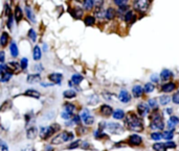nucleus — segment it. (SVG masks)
<instances>
[{
  "label": "nucleus",
  "mask_w": 179,
  "mask_h": 151,
  "mask_svg": "<svg viewBox=\"0 0 179 151\" xmlns=\"http://www.w3.org/2000/svg\"><path fill=\"white\" fill-rule=\"evenodd\" d=\"M148 103H149V106L152 108H155L157 106V101L155 99H150Z\"/></svg>",
  "instance_id": "obj_45"
},
{
  "label": "nucleus",
  "mask_w": 179,
  "mask_h": 151,
  "mask_svg": "<svg viewBox=\"0 0 179 151\" xmlns=\"http://www.w3.org/2000/svg\"><path fill=\"white\" fill-rule=\"evenodd\" d=\"M63 96L65 98H73L77 96V93L73 91V90H66V91H64V93H63Z\"/></svg>",
  "instance_id": "obj_32"
},
{
  "label": "nucleus",
  "mask_w": 179,
  "mask_h": 151,
  "mask_svg": "<svg viewBox=\"0 0 179 151\" xmlns=\"http://www.w3.org/2000/svg\"><path fill=\"white\" fill-rule=\"evenodd\" d=\"M93 6H94V1H92V0H86V1H84V7L86 10H91Z\"/></svg>",
  "instance_id": "obj_36"
},
{
  "label": "nucleus",
  "mask_w": 179,
  "mask_h": 151,
  "mask_svg": "<svg viewBox=\"0 0 179 151\" xmlns=\"http://www.w3.org/2000/svg\"><path fill=\"white\" fill-rule=\"evenodd\" d=\"M23 17V13L22 10H21L20 6H16L15 9V20L17 21V22H19V21H21V19H22Z\"/></svg>",
  "instance_id": "obj_24"
},
{
  "label": "nucleus",
  "mask_w": 179,
  "mask_h": 151,
  "mask_svg": "<svg viewBox=\"0 0 179 151\" xmlns=\"http://www.w3.org/2000/svg\"><path fill=\"white\" fill-rule=\"evenodd\" d=\"M167 112H168V114H172L171 112H172V108H169V110H167Z\"/></svg>",
  "instance_id": "obj_59"
},
{
  "label": "nucleus",
  "mask_w": 179,
  "mask_h": 151,
  "mask_svg": "<svg viewBox=\"0 0 179 151\" xmlns=\"http://www.w3.org/2000/svg\"><path fill=\"white\" fill-rule=\"evenodd\" d=\"M87 102H88V104H90V105H96L97 104V102H99V97H97L96 95H91V96L88 97Z\"/></svg>",
  "instance_id": "obj_28"
},
{
  "label": "nucleus",
  "mask_w": 179,
  "mask_h": 151,
  "mask_svg": "<svg viewBox=\"0 0 179 151\" xmlns=\"http://www.w3.org/2000/svg\"><path fill=\"white\" fill-rule=\"evenodd\" d=\"M25 14H26V16H27L28 19L31 20V22H34V23L36 22V17H35V15H34V13L31 12V10L30 9V7H26L25 9Z\"/></svg>",
  "instance_id": "obj_26"
},
{
  "label": "nucleus",
  "mask_w": 179,
  "mask_h": 151,
  "mask_svg": "<svg viewBox=\"0 0 179 151\" xmlns=\"http://www.w3.org/2000/svg\"><path fill=\"white\" fill-rule=\"evenodd\" d=\"M10 54H12L13 56H14V57L18 56V54H19V51H18V47H17V45H16L15 42H13V43L10 44Z\"/></svg>",
  "instance_id": "obj_22"
},
{
  "label": "nucleus",
  "mask_w": 179,
  "mask_h": 151,
  "mask_svg": "<svg viewBox=\"0 0 179 151\" xmlns=\"http://www.w3.org/2000/svg\"><path fill=\"white\" fill-rule=\"evenodd\" d=\"M133 12H131V10H129L127 12V14L125 15V21L126 22H130V21H132V18H133Z\"/></svg>",
  "instance_id": "obj_41"
},
{
  "label": "nucleus",
  "mask_w": 179,
  "mask_h": 151,
  "mask_svg": "<svg viewBox=\"0 0 179 151\" xmlns=\"http://www.w3.org/2000/svg\"><path fill=\"white\" fill-rule=\"evenodd\" d=\"M118 99H120V101H122L123 103H128L131 100V96L128 93L127 90H122L120 95H118Z\"/></svg>",
  "instance_id": "obj_8"
},
{
  "label": "nucleus",
  "mask_w": 179,
  "mask_h": 151,
  "mask_svg": "<svg viewBox=\"0 0 179 151\" xmlns=\"http://www.w3.org/2000/svg\"><path fill=\"white\" fill-rule=\"evenodd\" d=\"M107 129L112 134H122L124 132V127L118 123H109L107 124Z\"/></svg>",
  "instance_id": "obj_6"
},
{
  "label": "nucleus",
  "mask_w": 179,
  "mask_h": 151,
  "mask_svg": "<svg viewBox=\"0 0 179 151\" xmlns=\"http://www.w3.org/2000/svg\"><path fill=\"white\" fill-rule=\"evenodd\" d=\"M24 95L25 96H28V97L36 98V99H39L40 96H41L40 93H39L38 91H36V90H34V89H30V90H27V91H25Z\"/></svg>",
  "instance_id": "obj_14"
},
{
  "label": "nucleus",
  "mask_w": 179,
  "mask_h": 151,
  "mask_svg": "<svg viewBox=\"0 0 179 151\" xmlns=\"http://www.w3.org/2000/svg\"><path fill=\"white\" fill-rule=\"evenodd\" d=\"M72 121L75 124H79L80 123V117H79V116H75V117L72 119Z\"/></svg>",
  "instance_id": "obj_54"
},
{
  "label": "nucleus",
  "mask_w": 179,
  "mask_h": 151,
  "mask_svg": "<svg viewBox=\"0 0 179 151\" xmlns=\"http://www.w3.org/2000/svg\"><path fill=\"white\" fill-rule=\"evenodd\" d=\"M125 124L130 130H134V131H137V132L144 130L143 120L132 112L127 114L126 119H125Z\"/></svg>",
  "instance_id": "obj_1"
},
{
  "label": "nucleus",
  "mask_w": 179,
  "mask_h": 151,
  "mask_svg": "<svg viewBox=\"0 0 179 151\" xmlns=\"http://www.w3.org/2000/svg\"><path fill=\"white\" fill-rule=\"evenodd\" d=\"M150 120H151V123H150V128L151 129H159V130L160 129H164L165 127L164 121H162L161 115H160L157 110H155L153 113H151Z\"/></svg>",
  "instance_id": "obj_2"
},
{
  "label": "nucleus",
  "mask_w": 179,
  "mask_h": 151,
  "mask_svg": "<svg viewBox=\"0 0 179 151\" xmlns=\"http://www.w3.org/2000/svg\"><path fill=\"white\" fill-rule=\"evenodd\" d=\"M176 88V84L174 83H165V86H162V92H165V93H170V92H172V91H174Z\"/></svg>",
  "instance_id": "obj_17"
},
{
  "label": "nucleus",
  "mask_w": 179,
  "mask_h": 151,
  "mask_svg": "<svg viewBox=\"0 0 179 151\" xmlns=\"http://www.w3.org/2000/svg\"><path fill=\"white\" fill-rule=\"evenodd\" d=\"M165 146H167V148H175L176 147V144L173 142H167L165 143Z\"/></svg>",
  "instance_id": "obj_52"
},
{
  "label": "nucleus",
  "mask_w": 179,
  "mask_h": 151,
  "mask_svg": "<svg viewBox=\"0 0 179 151\" xmlns=\"http://www.w3.org/2000/svg\"><path fill=\"white\" fill-rule=\"evenodd\" d=\"M153 149L155 151H167V146L162 143H155L153 145Z\"/></svg>",
  "instance_id": "obj_25"
},
{
  "label": "nucleus",
  "mask_w": 179,
  "mask_h": 151,
  "mask_svg": "<svg viewBox=\"0 0 179 151\" xmlns=\"http://www.w3.org/2000/svg\"><path fill=\"white\" fill-rule=\"evenodd\" d=\"M28 37H30L31 40L33 42H35L37 40V33H36V31L33 29V28H31V29L28 30Z\"/></svg>",
  "instance_id": "obj_38"
},
{
  "label": "nucleus",
  "mask_w": 179,
  "mask_h": 151,
  "mask_svg": "<svg viewBox=\"0 0 179 151\" xmlns=\"http://www.w3.org/2000/svg\"><path fill=\"white\" fill-rule=\"evenodd\" d=\"M0 144H1V151H9V146L3 141L0 142Z\"/></svg>",
  "instance_id": "obj_50"
},
{
  "label": "nucleus",
  "mask_w": 179,
  "mask_h": 151,
  "mask_svg": "<svg viewBox=\"0 0 179 151\" xmlns=\"http://www.w3.org/2000/svg\"><path fill=\"white\" fill-rule=\"evenodd\" d=\"M22 151H35V149L31 146H27V147H25L24 149H22Z\"/></svg>",
  "instance_id": "obj_55"
},
{
  "label": "nucleus",
  "mask_w": 179,
  "mask_h": 151,
  "mask_svg": "<svg viewBox=\"0 0 179 151\" xmlns=\"http://www.w3.org/2000/svg\"><path fill=\"white\" fill-rule=\"evenodd\" d=\"M144 91V89L143 88V87H140V86H134L133 89H132V93H133L134 97H136V98L140 97L141 95H143Z\"/></svg>",
  "instance_id": "obj_16"
},
{
  "label": "nucleus",
  "mask_w": 179,
  "mask_h": 151,
  "mask_svg": "<svg viewBox=\"0 0 179 151\" xmlns=\"http://www.w3.org/2000/svg\"><path fill=\"white\" fill-rule=\"evenodd\" d=\"M7 42H9V34H7V33H2L1 38H0V43H1V46L2 47L6 46Z\"/></svg>",
  "instance_id": "obj_27"
},
{
  "label": "nucleus",
  "mask_w": 179,
  "mask_h": 151,
  "mask_svg": "<svg viewBox=\"0 0 179 151\" xmlns=\"http://www.w3.org/2000/svg\"><path fill=\"white\" fill-rule=\"evenodd\" d=\"M7 26H9V28H12V26H13V16L12 15L9 16V20H7Z\"/></svg>",
  "instance_id": "obj_51"
},
{
  "label": "nucleus",
  "mask_w": 179,
  "mask_h": 151,
  "mask_svg": "<svg viewBox=\"0 0 179 151\" xmlns=\"http://www.w3.org/2000/svg\"><path fill=\"white\" fill-rule=\"evenodd\" d=\"M101 113L103 116H106V117H109V116L113 115V110L111 106H109L108 104H103L101 106Z\"/></svg>",
  "instance_id": "obj_11"
},
{
  "label": "nucleus",
  "mask_w": 179,
  "mask_h": 151,
  "mask_svg": "<svg viewBox=\"0 0 179 151\" xmlns=\"http://www.w3.org/2000/svg\"><path fill=\"white\" fill-rule=\"evenodd\" d=\"M10 67H12L13 69H14L15 71H16V70H18V65H17V64H16L15 62H10Z\"/></svg>",
  "instance_id": "obj_53"
},
{
  "label": "nucleus",
  "mask_w": 179,
  "mask_h": 151,
  "mask_svg": "<svg viewBox=\"0 0 179 151\" xmlns=\"http://www.w3.org/2000/svg\"><path fill=\"white\" fill-rule=\"evenodd\" d=\"M152 80L153 81H155V83H156V81H158V79H157V76L156 75H152Z\"/></svg>",
  "instance_id": "obj_58"
},
{
  "label": "nucleus",
  "mask_w": 179,
  "mask_h": 151,
  "mask_svg": "<svg viewBox=\"0 0 179 151\" xmlns=\"http://www.w3.org/2000/svg\"><path fill=\"white\" fill-rule=\"evenodd\" d=\"M81 117H82V120L84 122V121L86 120V119L89 117V110H84L83 113H82V116H81Z\"/></svg>",
  "instance_id": "obj_44"
},
{
  "label": "nucleus",
  "mask_w": 179,
  "mask_h": 151,
  "mask_svg": "<svg viewBox=\"0 0 179 151\" xmlns=\"http://www.w3.org/2000/svg\"><path fill=\"white\" fill-rule=\"evenodd\" d=\"M41 55H42V52H41V49L39 46H35L34 47V50H33V59L35 60H39L41 59Z\"/></svg>",
  "instance_id": "obj_19"
},
{
  "label": "nucleus",
  "mask_w": 179,
  "mask_h": 151,
  "mask_svg": "<svg viewBox=\"0 0 179 151\" xmlns=\"http://www.w3.org/2000/svg\"><path fill=\"white\" fill-rule=\"evenodd\" d=\"M83 129H85V128H83V127H79V128H78V132H79V134H83V132L86 131V130H83Z\"/></svg>",
  "instance_id": "obj_57"
},
{
  "label": "nucleus",
  "mask_w": 179,
  "mask_h": 151,
  "mask_svg": "<svg viewBox=\"0 0 179 151\" xmlns=\"http://www.w3.org/2000/svg\"><path fill=\"white\" fill-rule=\"evenodd\" d=\"M73 137V134L69 131H62L60 132L59 134H57L55 137H52L51 140V144L52 145H60L63 144V143L69 141Z\"/></svg>",
  "instance_id": "obj_3"
},
{
  "label": "nucleus",
  "mask_w": 179,
  "mask_h": 151,
  "mask_svg": "<svg viewBox=\"0 0 179 151\" xmlns=\"http://www.w3.org/2000/svg\"><path fill=\"white\" fill-rule=\"evenodd\" d=\"M9 71H10V69L5 73L1 74V81L2 83H6V81H9L10 79V77H12L13 74H12V72H9Z\"/></svg>",
  "instance_id": "obj_30"
},
{
  "label": "nucleus",
  "mask_w": 179,
  "mask_h": 151,
  "mask_svg": "<svg viewBox=\"0 0 179 151\" xmlns=\"http://www.w3.org/2000/svg\"><path fill=\"white\" fill-rule=\"evenodd\" d=\"M0 56H1V64H4V52H1Z\"/></svg>",
  "instance_id": "obj_56"
},
{
  "label": "nucleus",
  "mask_w": 179,
  "mask_h": 151,
  "mask_svg": "<svg viewBox=\"0 0 179 151\" xmlns=\"http://www.w3.org/2000/svg\"><path fill=\"white\" fill-rule=\"evenodd\" d=\"M80 141H75V142H73L72 144H70V146L68 147L69 149H75V148H78L79 147V145H80Z\"/></svg>",
  "instance_id": "obj_48"
},
{
  "label": "nucleus",
  "mask_w": 179,
  "mask_h": 151,
  "mask_svg": "<svg viewBox=\"0 0 179 151\" xmlns=\"http://www.w3.org/2000/svg\"><path fill=\"white\" fill-rule=\"evenodd\" d=\"M172 77V73H171L170 70H167V69H165V70L161 71V73H160V78H161V80H168V79H170Z\"/></svg>",
  "instance_id": "obj_21"
},
{
  "label": "nucleus",
  "mask_w": 179,
  "mask_h": 151,
  "mask_svg": "<svg viewBox=\"0 0 179 151\" xmlns=\"http://www.w3.org/2000/svg\"><path fill=\"white\" fill-rule=\"evenodd\" d=\"M137 113L139 114V116L144 117V116H147L149 113V106L146 103H140V104L137 105Z\"/></svg>",
  "instance_id": "obj_9"
},
{
  "label": "nucleus",
  "mask_w": 179,
  "mask_h": 151,
  "mask_svg": "<svg viewBox=\"0 0 179 151\" xmlns=\"http://www.w3.org/2000/svg\"><path fill=\"white\" fill-rule=\"evenodd\" d=\"M61 116H62L63 119H65V120H68V119L71 117V114H69V113H67V112H63L61 114Z\"/></svg>",
  "instance_id": "obj_49"
},
{
  "label": "nucleus",
  "mask_w": 179,
  "mask_h": 151,
  "mask_svg": "<svg viewBox=\"0 0 179 151\" xmlns=\"http://www.w3.org/2000/svg\"><path fill=\"white\" fill-rule=\"evenodd\" d=\"M61 126L59 124H52V125L48 126V127H42L40 130V137L41 139H48L49 137H51L52 134H55L56 131H59Z\"/></svg>",
  "instance_id": "obj_4"
},
{
  "label": "nucleus",
  "mask_w": 179,
  "mask_h": 151,
  "mask_svg": "<svg viewBox=\"0 0 179 151\" xmlns=\"http://www.w3.org/2000/svg\"><path fill=\"white\" fill-rule=\"evenodd\" d=\"M173 102L176 103V104H179V92H176L174 95H173V98H172Z\"/></svg>",
  "instance_id": "obj_43"
},
{
  "label": "nucleus",
  "mask_w": 179,
  "mask_h": 151,
  "mask_svg": "<svg viewBox=\"0 0 179 151\" xmlns=\"http://www.w3.org/2000/svg\"><path fill=\"white\" fill-rule=\"evenodd\" d=\"M112 116L115 120H122V119H124V117H125V113H124L123 110H116L113 113Z\"/></svg>",
  "instance_id": "obj_23"
},
{
  "label": "nucleus",
  "mask_w": 179,
  "mask_h": 151,
  "mask_svg": "<svg viewBox=\"0 0 179 151\" xmlns=\"http://www.w3.org/2000/svg\"><path fill=\"white\" fill-rule=\"evenodd\" d=\"M174 137V134H173V130H168V131H165L162 134V139H165L167 141H170Z\"/></svg>",
  "instance_id": "obj_33"
},
{
  "label": "nucleus",
  "mask_w": 179,
  "mask_h": 151,
  "mask_svg": "<svg viewBox=\"0 0 179 151\" xmlns=\"http://www.w3.org/2000/svg\"><path fill=\"white\" fill-rule=\"evenodd\" d=\"M115 15H116V12H115L114 9H112V7H109L106 13H105V17H106L107 20H112L113 18L115 17Z\"/></svg>",
  "instance_id": "obj_20"
},
{
  "label": "nucleus",
  "mask_w": 179,
  "mask_h": 151,
  "mask_svg": "<svg viewBox=\"0 0 179 151\" xmlns=\"http://www.w3.org/2000/svg\"><path fill=\"white\" fill-rule=\"evenodd\" d=\"M171 101V97L168 96V95H164V96H161L159 98V103L161 105H167L169 104V102Z\"/></svg>",
  "instance_id": "obj_31"
},
{
  "label": "nucleus",
  "mask_w": 179,
  "mask_h": 151,
  "mask_svg": "<svg viewBox=\"0 0 179 151\" xmlns=\"http://www.w3.org/2000/svg\"><path fill=\"white\" fill-rule=\"evenodd\" d=\"M134 9L140 13H146L150 6V1L148 0H137L133 3Z\"/></svg>",
  "instance_id": "obj_5"
},
{
  "label": "nucleus",
  "mask_w": 179,
  "mask_h": 151,
  "mask_svg": "<svg viewBox=\"0 0 179 151\" xmlns=\"http://www.w3.org/2000/svg\"><path fill=\"white\" fill-rule=\"evenodd\" d=\"M84 22H85V24L87 26H92L94 24V22H96V18L92 17V16H87L85 18V20H84Z\"/></svg>",
  "instance_id": "obj_34"
},
{
  "label": "nucleus",
  "mask_w": 179,
  "mask_h": 151,
  "mask_svg": "<svg viewBox=\"0 0 179 151\" xmlns=\"http://www.w3.org/2000/svg\"><path fill=\"white\" fill-rule=\"evenodd\" d=\"M114 3L120 7V6H124V5L127 4V1H125V0H115Z\"/></svg>",
  "instance_id": "obj_46"
},
{
  "label": "nucleus",
  "mask_w": 179,
  "mask_h": 151,
  "mask_svg": "<svg viewBox=\"0 0 179 151\" xmlns=\"http://www.w3.org/2000/svg\"><path fill=\"white\" fill-rule=\"evenodd\" d=\"M40 80H41V76L39 74H31V75L27 76L28 83H40Z\"/></svg>",
  "instance_id": "obj_13"
},
{
  "label": "nucleus",
  "mask_w": 179,
  "mask_h": 151,
  "mask_svg": "<svg viewBox=\"0 0 179 151\" xmlns=\"http://www.w3.org/2000/svg\"><path fill=\"white\" fill-rule=\"evenodd\" d=\"M20 65H21V69H22V70H25V69L27 68V65H28V60L26 59V57H23L20 62Z\"/></svg>",
  "instance_id": "obj_40"
},
{
  "label": "nucleus",
  "mask_w": 179,
  "mask_h": 151,
  "mask_svg": "<svg viewBox=\"0 0 179 151\" xmlns=\"http://www.w3.org/2000/svg\"><path fill=\"white\" fill-rule=\"evenodd\" d=\"M129 9V6L128 5H124V6H120V9H118V13L120 14H124V13H126V10H127ZM127 14V13H126Z\"/></svg>",
  "instance_id": "obj_47"
},
{
  "label": "nucleus",
  "mask_w": 179,
  "mask_h": 151,
  "mask_svg": "<svg viewBox=\"0 0 179 151\" xmlns=\"http://www.w3.org/2000/svg\"><path fill=\"white\" fill-rule=\"evenodd\" d=\"M64 108H65V112H67L69 114H73L75 110V106L72 104V103H65Z\"/></svg>",
  "instance_id": "obj_29"
},
{
  "label": "nucleus",
  "mask_w": 179,
  "mask_h": 151,
  "mask_svg": "<svg viewBox=\"0 0 179 151\" xmlns=\"http://www.w3.org/2000/svg\"><path fill=\"white\" fill-rule=\"evenodd\" d=\"M37 134H38V129H37V127L35 126H31L30 128L27 129V131H26V136L30 140H33L35 139L37 137Z\"/></svg>",
  "instance_id": "obj_12"
},
{
  "label": "nucleus",
  "mask_w": 179,
  "mask_h": 151,
  "mask_svg": "<svg viewBox=\"0 0 179 151\" xmlns=\"http://www.w3.org/2000/svg\"><path fill=\"white\" fill-rule=\"evenodd\" d=\"M46 151H52V148H51V147H47Z\"/></svg>",
  "instance_id": "obj_60"
},
{
  "label": "nucleus",
  "mask_w": 179,
  "mask_h": 151,
  "mask_svg": "<svg viewBox=\"0 0 179 151\" xmlns=\"http://www.w3.org/2000/svg\"><path fill=\"white\" fill-rule=\"evenodd\" d=\"M177 124H179V118L176 117V116H172L169 120V126H176Z\"/></svg>",
  "instance_id": "obj_35"
},
{
  "label": "nucleus",
  "mask_w": 179,
  "mask_h": 151,
  "mask_svg": "<svg viewBox=\"0 0 179 151\" xmlns=\"http://www.w3.org/2000/svg\"><path fill=\"white\" fill-rule=\"evenodd\" d=\"M71 14H72L73 17L75 18V19H81L82 16H83V10L81 9V7H79V6H75V9L71 10Z\"/></svg>",
  "instance_id": "obj_18"
},
{
  "label": "nucleus",
  "mask_w": 179,
  "mask_h": 151,
  "mask_svg": "<svg viewBox=\"0 0 179 151\" xmlns=\"http://www.w3.org/2000/svg\"><path fill=\"white\" fill-rule=\"evenodd\" d=\"M82 80H83V76L82 75H80V74H78V73H75V74H73L72 75V77H71V81H70V86H72V84H79V83H82Z\"/></svg>",
  "instance_id": "obj_15"
},
{
  "label": "nucleus",
  "mask_w": 179,
  "mask_h": 151,
  "mask_svg": "<svg viewBox=\"0 0 179 151\" xmlns=\"http://www.w3.org/2000/svg\"><path fill=\"white\" fill-rule=\"evenodd\" d=\"M84 123H85L86 125H91V124L94 123V118L91 117V116H89V117L84 121Z\"/></svg>",
  "instance_id": "obj_42"
},
{
  "label": "nucleus",
  "mask_w": 179,
  "mask_h": 151,
  "mask_svg": "<svg viewBox=\"0 0 179 151\" xmlns=\"http://www.w3.org/2000/svg\"><path fill=\"white\" fill-rule=\"evenodd\" d=\"M151 139L155 140V141H159L160 139H162V134L159 132H153V134H151Z\"/></svg>",
  "instance_id": "obj_39"
},
{
  "label": "nucleus",
  "mask_w": 179,
  "mask_h": 151,
  "mask_svg": "<svg viewBox=\"0 0 179 151\" xmlns=\"http://www.w3.org/2000/svg\"><path fill=\"white\" fill-rule=\"evenodd\" d=\"M48 79L52 83H60L63 79V75L61 73H51L48 75Z\"/></svg>",
  "instance_id": "obj_10"
},
{
  "label": "nucleus",
  "mask_w": 179,
  "mask_h": 151,
  "mask_svg": "<svg viewBox=\"0 0 179 151\" xmlns=\"http://www.w3.org/2000/svg\"><path fill=\"white\" fill-rule=\"evenodd\" d=\"M128 143L130 145H132V146H139L143 143V139L138 134H132V136L129 137Z\"/></svg>",
  "instance_id": "obj_7"
},
{
  "label": "nucleus",
  "mask_w": 179,
  "mask_h": 151,
  "mask_svg": "<svg viewBox=\"0 0 179 151\" xmlns=\"http://www.w3.org/2000/svg\"><path fill=\"white\" fill-rule=\"evenodd\" d=\"M144 92H147V93H151V92H153L154 91V86L151 83H146L144 84Z\"/></svg>",
  "instance_id": "obj_37"
}]
</instances>
